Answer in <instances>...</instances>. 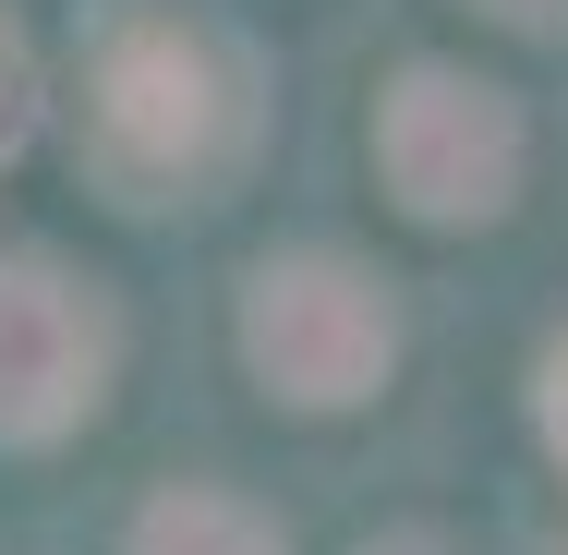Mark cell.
I'll use <instances>...</instances> for the list:
<instances>
[{"instance_id": "obj_1", "label": "cell", "mask_w": 568, "mask_h": 555, "mask_svg": "<svg viewBox=\"0 0 568 555\" xmlns=\"http://www.w3.org/2000/svg\"><path fill=\"white\" fill-rule=\"evenodd\" d=\"M242 157V61L170 0L85 12V169L110 206H194Z\"/></svg>"}, {"instance_id": "obj_5", "label": "cell", "mask_w": 568, "mask_h": 555, "mask_svg": "<svg viewBox=\"0 0 568 555\" xmlns=\"http://www.w3.org/2000/svg\"><path fill=\"white\" fill-rule=\"evenodd\" d=\"M121 555H291V544L242 495H219V483H170V495H145V520H133Z\"/></svg>"}, {"instance_id": "obj_4", "label": "cell", "mask_w": 568, "mask_h": 555, "mask_svg": "<svg viewBox=\"0 0 568 555\" xmlns=\"http://www.w3.org/2000/svg\"><path fill=\"white\" fill-rule=\"evenodd\" d=\"M98 399H110V302L49 254H0V446H61Z\"/></svg>"}, {"instance_id": "obj_6", "label": "cell", "mask_w": 568, "mask_h": 555, "mask_svg": "<svg viewBox=\"0 0 568 555\" xmlns=\"http://www.w3.org/2000/svg\"><path fill=\"white\" fill-rule=\"evenodd\" d=\"M37 110H49V85H37V49H24V24L0 12V169L37 145Z\"/></svg>"}, {"instance_id": "obj_7", "label": "cell", "mask_w": 568, "mask_h": 555, "mask_svg": "<svg viewBox=\"0 0 568 555\" xmlns=\"http://www.w3.org/2000/svg\"><path fill=\"white\" fill-rule=\"evenodd\" d=\"M532 423H545V446L568 459V338L545 350V362H532Z\"/></svg>"}, {"instance_id": "obj_9", "label": "cell", "mask_w": 568, "mask_h": 555, "mask_svg": "<svg viewBox=\"0 0 568 555\" xmlns=\"http://www.w3.org/2000/svg\"><path fill=\"white\" fill-rule=\"evenodd\" d=\"M363 555H448L436 532H387V544H363Z\"/></svg>"}, {"instance_id": "obj_3", "label": "cell", "mask_w": 568, "mask_h": 555, "mask_svg": "<svg viewBox=\"0 0 568 555\" xmlns=\"http://www.w3.org/2000/svg\"><path fill=\"white\" fill-rule=\"evenodd\" d=\"M520 157H532V133L508 110V85H484V73H459V61H399V73L375 85V169H387V194L424 229L508 218Z\"/></svg>"}, {"instance_id": "obj_2", "label": "cell", "mask_w": 568, "mask_h": 555, "mask_svg": "<svg viewBox=\"0 0 568 555\" xmlns=\"http://www.w3.org/2000/svg\"><path fill=\"white\" fill-rule=\"evenodd\" d=\"M242 362L278 411H363L399 374V302L351 254H266L242 278Z\"/></svg>"}, {"instance_id": "obj_8", "label": "cell", "mask_w": 568, "mask_h": 555, "mask_svg": "<svg viewBox=\"0 0 568 555\" xmlns=\"http://www.w3.org/2000/svg\"><path fill=\"white\" fill-rule=\"evenodd\" d=\"M496 24H568V0H484Z\"/></svg>"}]
</instances>
